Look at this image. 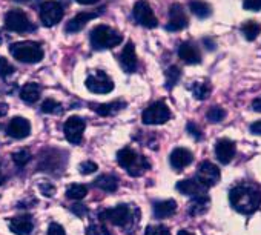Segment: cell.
Here are the masks:
<instances>
[{
  "instance_id": "cell-12",
  "label": "cell",
  "mask_w": 261,
  "mask_h": 235,
  "mask_svg": "<svg viewBox=\"0 0 261 235\" xmlns=\"http://www.w3.org/2000/svg\"><path fill=\"white\" fill-rule=\"evenodd\" d=\"M200 185H203L204 188H211L215 186L220 181V169L211 163V162H203L198 166L197 171V178H195Z\"/></svg>"
},
{
  "instance_id": "cell-45",
  "label": "cell",
  "mask_w": 261,
  "mask_h": 235,
  "mask_svg": "<svg viewBox=\"0 0 261 235\" xmlns=\"http://www.w3.org/2000/svg\"><path fill=\"white\" fill-rule=\"evenodd\" d=\"M252 109L256 112H261V97H258L252 101Z\"/></svg>"
},
{
  "instance_id": "cell-15",
  "label": "cell",
  "mask_w": 261,
  "mask_h": 235,
  "mask_svg": "<svg viewBox=\"0 0 261 235\" xmlns=\"http://www.w3.org/2000/svg\"><path fill=\"white\" fill-rule=\"evenodd\" d=\"M235 151H237L235 143L229 139H221L215 143V155H217L218 162L223 165H227L229 162H232Z\"/></svg>"
},
{
  "instance_id": "cell-11",
  "label": "cell",
  "mask_w": 261,
  "mask_h": 235,
  "mask_svg": "<svg viewBox=\"0 0 261 235\" xmlns=\"http://www.w3.org/2000/svg\"><path fill=\"white\" fill-rule=\"evenodd\" d=\"M134 19L137 23H140L145 28H155L159 25V20H157L152 8L149 7L148 2H145V0H139V2L134 5Z\"/></svg>"
},
{
  "instance_id": "cell-36",
  "label": "cell",
  "mask_w": 261,
  "mask_h": 235,
  "mask_svg": "<svg viewBox=\"0 0 261 235\" xmlns=\"http://www.w3.org/2000/svg\"><path fill=\"white\" fill-rule=\"evenodd\" d=\"M79 169L83 175H89V174H94L98 168L94 162H83V163H80Z\"/></svg>"
},
{
  "instance_id": "cell-30",
  "label": "cell",
  "mask_w": 261,
  "mask_h": 235,
  "mask_svg": "<svg viewBox=\"0 0 261 235\" xmlns=\"http://www.w3.org/2000/svg\"><path fill=\"white\" fill-rule=\"evenodd\" d=\"M192 92H194L195 98H198V100H206V98L209 97V94H211V86H209L207 82H197V83H194V86H192Z\"/></svg>"
},
{
  "instance_id": "cell-5",
  "label": "cell",
  "mask_w": 261,
  "mask_h": 235,
  "mask_svg": "<svg viewBox=\"0 0 261 235\" xmlns=\"http://www.w3.org/2000/svg\"><path fill=\"white\" fill-rule=\"evenodd\" d=\"M100 218L108 220L109 223L120 227H129L130 223H136V220L133 218V209L127 204H118L115 207L106 209L100 212Z\"/></svg>"
},
{
  "instance_id": "cell-10",
  "label": "cell",
  "mask_w": 261,
  "mask_h": 235,
  "mask_svg": "<svg viewBox=\"0 0 261 235\" xmlns=\"http://www.w3.org/2000/svg\"><path fill=\"white\" fill-rule=\"evenodd\" d=\"M85 120L82 117H69V119L65 122L63 125V131H65V137L69 143L72 145H79L83 139V131H85Z\"/></svg>"
},
{
  "instance_id": "cell-48",
  "label": "cell",
  "mask_w": 261,
  "mask_h": 235,
  "mask_svg": "<svg viewBox=\"0 0 261 235\" xmlns=\"http://www.w3.org/2000/svg\"><path fill=\"white\" fill-rule=\"evenodd\" d=\"M4 181H5V177L2 175V172H0V185H4Z\"/></svg>"
},
{
  "instance_id": "cell-14",
  "label": "cell",
  "mask_w": 261,
  "mask_h": 235,
  "mask_svg": "<svg viewBox=\"0 0 261 235\" xmlns=\"http://www.w3.org/2000/svg\"><path fill=\"white\" fill-rule=\"evenodd\" d=\"M7 133L13 139H25L31 133V123H30V120L23 119V117H14V119L8 123Z\"/></svg>"
},
{
  "instance_id": "cell-22",
  "label": "cell",
  "mask_w": 261,
  "mask_h": 235,
  "mask_svg": "<svg viewBox=\"0 0 261 235\" xmlns=\"http://www.w3.org/2000/svg\"><path fill=\"white\" fill-rule=\"evenodd\" d=\"M177 211V203L174 200H163L154 203V217L155 218H168L174 215Z\"/></svg>"
},
{
  "instance_id": "cell-18",
  "label": "cell",
  "mask_w": 261,
  "mask_h": 235,
  "mask_svg": "<svg viewBox=\"0 0 261 235\" xmlns=\"http://www.w3.org/2000/svg\"><path fill=\"white\" fill-rule=\"evenodd\" d=\"M98 14H100V11H97V13H91V11H88V13H79L75 17H72L66 23V33L75 34V33L82 31L88 25V22L92 20V19H95V17H98Z\"/></svg>"
},
{
  "instance_id": "cell-19",
  "label": "cell",
  "mask_w": 261,
  "mask_h": 235,
  "mask_svg": "<svg viewBox=\"0 0 261 235\" xmlns=\"http://www.w3.org/2000/svg\"><path fill=\"white\" fill-rule=\"evenodd\" d=\"M178 57L188 65H197V63L201 62V54H200L198 48L194 43H189V42H185V43L180 45Z\"/></svg>"
},
{
  "instance_id": "cell-6",
  "label": "cell",
  "mask_w": 261,
  "mask_h": 235,
  "mask_svg": "<svg viewBox=\"0 0 261 235\" xmlns=\"http://www.w3.org/2000/svg\"><path fill=\"white\" fill-rule=\"evenodd\" d=\"M142 119L145 125H163L171 119V111L166 103L155 101L143 111Z\"/></svg>"
},
{
  "instance_id": "cell-39",
  "label": "cell",
  "mask_w": 261,
  "mask_h": 235,
  "mask_svg": "<svg viewBox=\"0 0 261 235\" xmlns=\"http://www.w3.org/2000/svg\"><path fill=\"white\" fill-rule=\"evenodd\" d=\"M89 235H111V232L108 230L106 226L103 224H92L88 230Z\"/></svg>"
},
{
  "instance_id": "cell-25",
  "label": "cell",
  "mask_w": 261,
  "mask_h": 235,
  "mask_svg": "<svg viewBox=\"0 0 261 235\" xmlns=\"http://www.w3.org/2000/svg\"><path fill=\"white\" fill-rule=\"evenodd\" d=\"M94 185H95L98 189L105 191V192H115L117 188H118V180H117L115 175L105 174V175H100V177L94 181Z\"/></svg>"
},
{
  "instance_id": "cell-28",
  "label": "cell",
  "mask_w": 261,
  "mask_h": 235,
  "mask_svg": "<svg viewBox=\"0 0 261 235\" xmlns=\"http://www.w3.org/2000/svg\"><path fill=\"white\" fill-rule=\"evenodd\" d=\"M241 31H243V34H244V37H246L247 40H255V39L258 37L261 28H259V25H258L255 20H247V22L243 23Z\"/></svg>"
},
{
  "instance_id": "cell-1",
  "label": "cell",
  "mask_w": 261,
  "mask_h": 235,
  "mask_svg": "<svg viewBox=\"0 0 261 235\" xmlns=\"http://www.w3.org/2000/svg\"><path fill=\"white\" fill-rule=\"evenodd\" d=\"M232 207L241 214H252L261 204V192L252 186H235L229 192Z\"/></svg>"
},
{
  "instance_id": "cell-42",
  "label": "cell",
  "mask_w": 261,
  "mask_h": 235,
  "mask_svg": "<svg viewBox=\"0 0 261 235\" xmlns=\"http://www.w3.org/2000/svg\"><path fill=\"white\" fill-rule=\"evenodd\" d=\"M188 131H189V134L194 136L197 140L201 139V131H200V128H198L195 123H188Z\"/></svg>"
},
{
  "instance_id": "cell-23",
  "label": "cell",
  "mask_w": 261,
  "mask_h": 235,
  "mask_svg": "<svg viewBox=\"0 0 261 235\" xmlns=\"http://www.w3.org/2000/svg\"><path fill=\"white\" fill-rule=\"evenodd\" d=\"M40 94H42V89H40V86L37 83H27L20 89V98L28 105L36 103L40 98Z\"/></svg>"
},
{
  "instance_id": "cell-21",
  "label": "cell",
  "mask_w": 261,
  "mask_h": 235,
  "mask_svg": "<svg viewBox=\"0 0 261 235\" xmlns=\"http://www.w3.org/2000/svg\"><path fill=\"white\" fill-rule=\"evenodd\" d=\"M177 189L185 194V195H191V197H200V195H206V189L203 185H200L197 180H181L177 183Z\"/></svg>"
},
{
  "instance_id": "cell-7",
  "label": "cell",
  "mask_w": 261,
  "mask_h": 235,
  "mask_svg": "<svg viewBox=\"0 0 261 235\" xmlns=\"http://www.w3.org/2000/svg\"><path fill=\"white\" fill-rule=\"evenodd\" d=\"M5 27L7 30L14 33H27L34 30V25L31 23L30 17L22 10H11L5 16Z\"/></svg>"
},
{
  "instance_id": "cell-3",
  "label": "cell",
  "mask_w": 261,
  "mask_h": 235,
  "mask_svg": "<svg viewBox=\"0 0 261 235\" xmlns=\"http://www.w3.org/2000/svg\"><path fill=\"white\" fill-rule=\"evenodd\" d=\"M91 46L94 49H109L123 42V36L106 25H98L91 31Z\"/></svg>"
},
{
  "instance_id": "cell-46",
  "label": "cell",
  "mask_w": 261,
  "mask_h": 235,
  "mask_svg": "<svg viewBox=\"0 0 261 235\" xmlns=\"http://www.w3.org/2000/svg\"><path fill=\"white\" fill-rule=\"evenodd\" d=\"M77 4H80V5H94V4H97L98 0H75Z\"/></svg>"
},
{
  "instance_id": "cell-43",
  "label": "cell",
  "mask_w": 261,
  "mask_h": 235,
  "mask_svg": "<svg viewBox=\"0 0 261 235\" xmlns=\"http://www.w3.org/2000/svg\"><path fill=\"white\" fill-rule=\"evenodd\" d=\"M71 211H72L75 215H79V217H83L85 214H88V209H86V206H83V204H74V206L71 207Z\"/></svg>"
},
{
  "instance_id": "cell-38",
  "label": "cell",
  "mask_w": 261,
  "mask_h": 235,
  "mask_svg": "<svg viewBox=\"0 0 261 235\" xmlns=\"http://www.w3.org/2000/svg\"><path fill=\"white\" fill-rule=\"evenodd\" d=\"M39 189H40V192H42L45 197H54V194H56V186L51 185L49 181L40 183V185H39Z\"/></svg>"
},
{
  "instance_id": "cell-40",
  "label": "cell",
  "mask_w": 261,
  "mask_h": 235,
  "mask_svg": "<svg viewBox=\"0 0 261 235\" xmlns=\"http://www.w3.org/2000/svg\"><path fill=\"white\" fill-rule=\"evenodd\" d=\"M243 7L247 11H259L261 10V0H244Z\"/></svg>"
},
{
  "instance_id": "cell-29",
  "label": "cell",
  "mask_w": 261,
  "mask_h": 235,
  "mask_svg": "<svg viewBox=\"0 0 261 235\" xmlns=\"http://www.w3.org/2000/svg\"><path fill=\"white\" fill-rule=\"evenodd\" d=\"M88 194V188L85 185H71L66 189V197L71 200H82Z\"/></svg>"
},
{
  "instance_id": "cell-33",
  "label": "cell",
  "mask_w": 261,
  "mask_h": 235,
  "mask_svg": "<svg viewBox=\"0 0 261 235\" xmlns=\"http://www.w3.org/2000/svg\"><path fill=\"white\" fill-rule=\"evenodd\" d=\"M180 75H181V71L177 66H171L166 71V88H172L178 82Z\"/></svg>"
},
{
  "instance_id": "cell-44",
  "label": "cell",
  "mask_w": 261,
  "mask_h": 235,
  "mask_svg": "<svg viewBox=\"0 0 261 235\" xmlns=\"http://www.w3.org/2000/svg\"><path fill=\"white\" fill-rule=\"evenodd\" d=\"M250 133L255 134V136H261V120L250 125Z\"/></svg>"
},
{
  "instance_id": "cell-13",
  "label": "cell",
  "mask_w": 261,
  "mask_h": 235,
  "mask_svg": "<svg viewBox=\"0 0 261 235\" xmlns=\"http://www.w3.org/2000/svg\"><path fill=\"white\" fill-rule=\"evenodd\" d=\"M188 27V16L181 5L174 4L169 10V23L166 25L168 31H181Z\"/></svg>"
},
{
  "instance_id": "cell-9",
  "label": "cell",
  "mask_w": 261,
  "mask_h": 235,
  "mask_svg": "<svg viewBox=\"0 0 261 235\" xmlns=\"http://www.w3.org/2000/svg\"><path fill=\"white\" fill-rule=\"evenodd\" d=\"M63 17V8L59 2L48 0L43 2L40 7V20L45 27H54L57 25Z\"/></svg>"
},
{
  "instance_id": "cell-17",
  "label": "cell",
  "mask_w": 261,
  "mask_h": 235,
  "mask_svg": "<svg viewBox=\"0 0 261 235\" xmlns=\"http://www.w3.org/2000/svg\"><path fill=\"white\" fill-rule=\"evenodd\" d=\"M120 63L126 72H134L137 69V54H136V46L133 42H127L124 45L120 54Z\"/></svg>"
},
{
  "instance_id": "cell-26",
  "label": "cell",
  "mask_w": 261,
  "mask_h": 235,
  "mask_svg": "<svg viewBox=\"0 0 261 235\" xmlns=\"http://www.w3.org/2000/svg\"><path fill=\"white\" fill-rule=\"evenodd\" d=\"M207 207H209V197L207 195L194 197V200L189 204V214L191 215H201L207 211Z\"/></svg>"
},
{
  "instance_id": "cell-41",
  "label": "cell",
  "mask_w": 261,
  "mask_h": 235,
  "mask_svg": "<svg viewBox=\"0 0 261 235\" xmlns=\"http://www.w3.org/2000/svg\"><path fill=\"white\" fill-rule=\"evenodd\" d=\"M48 235H66V233H65V229L60 224L51 223L49 227H48Z\"/></svg>"
},
{
  "instance_id": "cell-31",
  "label": "cell",
  "mask_w": 261,
  "mask_h": 235,
  "mask_svg": "<svg viewBox=\"0 0 261 235\" xmlns=\"http://www.w3.org/2000/svg\"><path fill=\"white\" fill-rule=\"evenodd\" d=\"M226 117V111L220 106H214L207 111V120L212 123H218Z\"/></svg>"
},
{
  "instance_id": "cell-8",
  "label": "cell",
  "mask_w": 261,
  "mask_h": 235,
  "mask_svg": "<svg viewBox=\"0 0 261 235\" xmlns=\"http://www.w3.org/2000/svg\"><path fill=\"white\" fill-rule=\"evenodd\" d=\"M86 88L94 94H108L114 89V82L103 71L91 72L86 79Z\"/></svg>"
},
{
  "instance_id": "cell-34",
  "label": "cell",
  "mask_w": 261,
  "mask_h": 235,
  "mask_svg": "<svg viewBox=\"0 0 261 235\" xmlns=\"http://www.w3.org/2000/svg\"><path fill=\"white\" fill-rule=\"evenodd\" d=\"M42 111L46 114H59V112H62V105L53 98H48L42 103Z\"/></svg>"
},
{
  "instance_id": "cell-49",
  "label": "cell",
  "mask_w": 261,
  "mask_h": 235,
  "mask_svg": "<svg viewBox=\"0 0 261 235\" xmlns=\"http://www.w3.org/2000/svg\"><path fill=\"white\" fill-rule=\"evenodd\" d=\"M16 2H22L23 4V2H28V0H16Z\"/></svg>"
},
{
  "instance_id": "cell-47",
  "label": "cell",
  "mask_w": 261,
  "mask_h": 235,
  "mask_svg": "<svg viewBox=\"0 0 261 235\" xmlns=\"http://www.w3.org/2000/svg\"><path fill=\"white\" fill-rule=\"evenodd\" d=\"M178 235H194L192 232H189V230H185V229H181L180 232H178Z\"/></svg>"
},
{
  "instance_id": "cell-35",
  "label": "cell",
  "mask_w": 261,
  "mask_h": 235,
  "mask_svg": "<svg viewBox=\"0 0 261 235\" xmlns=\"http://www.w3.org/2000/svg\"><path fill=\"white\" fill-rule=\"evenodd\" d=\"M145 235H171V232L166 226L155 224V226H148L145 230Z\"/></svg>"
},
{
  "instance_id": "cell-27",
  "label": "cell",
  "mask_w": 261,
  "mask_h": 235,
  "mask_svg": "<svg viewBox=\"0 0 261 235\" xmlns=\"http://www.w3.org/2000/svg\"><path fill=\"white\" fill-rule=\"evenodd\" d=\"M189 8L200 19H206V17H209L212 14L211 5L203 2V0H192V2H189Z\"/></svg>"
},
{
  "instance_id": "cell-16",
  "label": "cell",
  "mask_w": 261,
  "mask_h": 235,
  "mask_svg": "<svg viewBox=\"0 0 261 235\" xmlns=\"http://www.w3.org/2000/svg\"><path fill=\"white\" fill-rule=\"evenodd\" d=\"M8 226L11 232L16 235H31L34 230V223L30 215H22V217H14L8 220Z\"/></svg>"
},
{
  "instance_id": "cell-2",
  "label": "cell",
  "mask_w": 261,
  "mask_h": 235,
  "mask_svg": "<svg viewBox=\"0 0 261 235\" xmlns=\"http://www.w3.org/2000/svg\"><path fill=\"white\" fill-rule=\"evenodd\" d=\"M117 162L121 168H124L127 171L129 175H133V177H140L151 168V163L148 162L146 157L139 155L130 148L120 149L117 152Z\"/></svg>"
},
{
  "instance_id": "cell-4",
  "label": "cell",
  "mask_w": 261,
  "mask_h": 235,
  "mask_svg": "<svg viewBox=\"0 0 261 235\" xmlns=\"http://www.w3.org/2000/svg\"><path fill=\"white\" fill-rule=\"evenodd\" d=\"M11 56L23 63H39L43 59V49L36 42H17L10 46Z\"/></svg>"
},
{
  "instance_id": "cell-20",
  "label": "cell",
  "mask_w": 261,
  "mask_h": 235,
  "mask_svg": "<svg viewBox=\"0 0 261 235\" xmlns=\"http://www.w3.org/2000/svg\"><path fill=\"white\" fill-rule=\"evenodd\" d=\"M192 160H194L192 152L185 148H177L171 152V165L177 171H181L183 168L189 166L192 163Z\"/></svg>"
},
{
  "instance_id": "cell-32",
  "label": "cell",
  "mask_w": 261,
  "mask_h": 235,
  "mask_svg": "<svg viewBox=\"0 0 261 235\" xmlns=\"http://www.w3.org/2000/svg\"><path fill=\"white\" fill-rule=\"evenodd\" d=\"M30 160H31V152H30L28 149H20V151H17V152L13 154V162H14L19 168L25 166Z\"/></svg>"
},
{
  "instance_id": "cell-37",
  "label": "cell",
  "mask_w": 261,
  "mask_h": 235,
  "mask_svg": "<svg viewBox=\"0 0 261 235\" xmlns=\"http://www.w3.org/2000/svg\"><path fill=\"white\" fill-rule=\"evenodd\" d=\"M13 71H14V68L10 65V62L5 57H0V75L7 77V75L13 74Z\"/></svg>"
},
{
  "instance_id": "cell-24",
  "label": "cell",
  "mask_w": 261,
  "mask_h": 235,
  "mask_svg": "<svg viewBox=\"0 0 261 235\" xmlns=\"http://www.w3.org/2000/svg\"><path fill=\"white\" fill-rule=\"evenodd\" d=\"M126 106L124 101L121 100H117V101H111V103H101V105H94V111L101 115V117H109V115H114L117 114L118 111H121L123 108Z\"/></svg>"
}]
</instances>
